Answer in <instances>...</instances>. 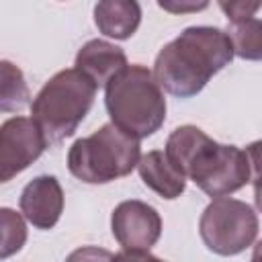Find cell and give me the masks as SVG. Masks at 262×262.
<instances>
[{
	"label": "cell",
	"instance_id": "5bb4252c",
	"mask_svg": "<svg viewBox=\"0 0 262 262\" xmlns=\"http://www.w3.org/2000/svg\"><path fill=\"white\" fill-rule=\"evenodd\" d=\"M227 37L233 47V55L242 59H260L262 57V23L260 18H244L233 20L227 27Z\"/></svg>",
	"mask_w": 262,
	"mask_h": 262
},
{
	"label": "cell",
	"instance_id": "4fadbf2b",
	"mask_svg": "<svg viewBox=\"0 0 262 262\" xmlns=\"http://www.w3.org/2000/svg\"><path fill=\"white\" fill-rule=\"evenodd\" d=\"M29 100L31 92L23 70L8 59H0V113H18Z\"/></svg>",
	"mask_w": 262,
	"mask_h": 262
},
{
	"label": "cell",
	"instance_id": "e0dca14e",
	"mask_svg": "<svg viewBox=\"0 0 262 262\" xmlns=\"http://www.w3.org/2000/svg\"><path fill=\"white\" fill-rule=\"evenodd\" d=\"M66 262H113V252L98 246H82L76 248Z\"/></svg>",
	"mask_w": 262,
	"mask_h": 262
},
{
	"label": "cell",
	"instance_id": "277c9868",
	"mask_svg": "<svg viewBox=\"0 0 262 262\" xmlns=\"http://www.w3.org/2000/svg\"><path fill=\"white\" fill-rule=\"evenodd\" d=\"M96 86L76 68L53 74L31 102V119L47 147L72 137L94 104Z\"/></svg>",
	"mask_w": 262,
	"mask_h": 262
},
{
	"label": "cell",
	"instance_id": "2e32d148",
	"mask_svg": "<svg viewBox=\"0 0 262 262\" xmlns=\"http://www.w3.org/2000/svg\"><path fill=\"white\" fill-rule=\"evenodd\" d=\"M219 8L227 14V20H244L252 18L256 10L260 8V2H246V0H233V2H219Z\"/></svg>",
	"mask_w": 262,
	"mask_h": 262
},
{
	"label": "cell",
	"instance_id": "7a4b0ae2",
	"mask_svg": "<svg viewBox=\"0 0 262 262\" xmlns=\"http://www.w3.org/2000/svg\"><path fill=\"white\" fill-rule=\"evenodd\" d=\"M233 47L223 29L188 27L176 39L166 43L154 61V80L168 94L190 98L199 94L207 82L229 66Z\"/></svg>",
	"mask_w": 262,
	"mask_h": 262
},
{
	"label": "cell",
	"instance_id": "d6986e66",
	"mask_svg": "<svg viewBox=\"0 0 262 262\" xmlns=\"http://www.w3.org/2000/svg\"><path fill=\"white\" fill-rule=\"evenodd\" d=\"M160 8L170 10V12H188V10H203L209 4L207 2H158Z\"/></svg>",
	"mask_w": 262,
	"mask_h": 262
},
{
	"label": "cell",
	"instance_id": "5b68a950",
	"mask_svg": "<svg viewBox=\"0 0 262 262\" xmlns=\"http://www.w3.org/2000/svg\"><path fill=\"white\" fill-rule=\"evenodd\" d=\"M141 158L139 139L104 123L88 137H80L68 151V170L86 184H106L137 168Z\"/></svg>",
	"mask_w": 262,
	"mask_h": 262
},
{
	"label": "cell",
	"instance_id": "ac0fdd59",
	"mask_svg": "<svg viewBox=\"0 0 262 262\" xmlns=\"http://www.w3.org/2000/svg\"><path fill=\"white\" fill-rule=\"evenodd\" d=\"M113 262H164L162 258L149 254V252H131L123 250L119 254H113Z\"/></svg>",
	"mask_w": 262,
	"mask_h": 262
},
{
	"label": "cell",
	"instance_id": "9a60e30c",
	"mask_svg": "<svg viewBox=\"0 0 262 262\" xmlns=\"http://www.w3.org/2000/svg\"><path fill=\"white\" fill-rule=\"evenodd\" d=\"M27 223L20 213L10 207H0V260H6L27 244Z\"/></svg>",
	"mask_w": 262,
	"mask_h": 262
},
{
	"label": "cell",
	"instance_id": "ba28073f",
	"mask_svg": "<svg viewBox=\"0 0 262 262\" xmlns=\"http://www.w3.org/2000/svg\"><path fill=\"white\" fill-rule=\"evenodd\" d=\"M111 231L123 250L149 252L162 235V217L143 201H123L111 215Z\"/></svg>",
	"mask_w": 262,
	"mask_h": 262
},
{
	"label": "cell",
	"instance_id": "7c38bea8",
	"mask_svg": "<svg viewBox=\"0 0 262 262\" xmlns=\"http://www.w3.org/2000/svg\"><path fill=\"white\" fill-rule=\"evenodd\" d=\"M141 23V6L135 0H102L94 6V25L111 39H129Z\"/></svg>",
	"mask_w": 262,
	"mask_h": 262
},
{
	"label": "cell",
	"instance_id": "9c48e42d",
	"mask_svg": "<svg viewBox=\"0 0 262 262\" xmlns=\"http://www.w3.org/2000/svg\"><path fill=\"white\" fill-rule=\"evenodd\" d=\"M20 215L37 229H51L63 213V190L55 176L33 178L18 199Z\"/></svg>",
	"mask_w": 262,
	"mask_h": 262
},
{
	"label": "cell",
	"instance_id": "8fae6325",
	"mask_svg": "<svg viewBox=\"0 0 262 262\" xmlns=\"http://www.w3.org/2000/svg\"><path fill=\"white\" fill-rule=\"evenodd\" d=\"M139 176L147 188H151L162 199H178L186 188V178L170 164L162 149H151L137 162Z\"/></svg>",
	"mask_w": 262,
	"mask_h": 262
},
{
	"label": "cell",
	"instance_id": "3957f363",
	"mask_svg": "<svg viewBox=\"0 0 262 262\" xmlns=\"http://www.w3.org/2000/svg\"><path fill=\"white\" fill-rule=\"evenodd\" d=\"M104 104L111 123L123 133L143 139L166 121V98L151 70L141 63L127 66L104 86Z\"/></svg>",
	"mask_w": 262,
	"mask_h": 262
},
{
	"label": "cell",
	"instance_id": "30bf717a",
	"mask_svg": "<svg viewBox=\"0 0 262 262\" xmlns=\"http://www.w3.org/2000/svg\"><path fill=\"white\" fill-rule=\"evenodd\" d=\"M127 55L121 47L104 39H90L76 53L74 68L82 72L96 88H104L111 78H115L121 70H125Z\"/></svg>",
	"mask_w": 262,
	"mask_h": 262
},
{
	"label": "cell",
	"instance_id": "6da1fadb",
	"mask_svg": "<svg viewBox=\"0 0 262 262\" xmlns=\"http://www.w3.org/2000/svg\"><path fill=\"white\" fill-rule=\"evenodd\" d=\"M170 164L190 178L205 194L229 196L252 180L254 160L237 145H225L211 139L194 125L176 127L164 147Z\"/></svg>",
	"mask_w": 262,
	"mask_h": 262
},
{
	"label": "cell",
	"instance_id": "52a82bcc",
	"mask_svg": "<svg viewBox=\"0 0 262 262\" xmlns=\"http://www.w3.org/2000/svg\"><path fill=\"white\" fill-rule=\"evenodd\" d=\"M47 143L31 117H10L0 125V184L27 170Z\"/></svg>",
	"mask_w": 262,
	"mask_h": 262
},
{
	"label": "cell",
	"instance_id": "8992f818",
	"mask_svg": "<svg viewBox=\"0 0 262 262\" xmlns=\"http://www.w3.org/2000/svg\"><path fill=\"white\" fill-rule=\"evenodd\" d=\"M199 233L213 254H242L258 237V213L239 199H213L199 219Z\"/></svg>",
	"mask_w": 262,
	"mask_h": 262
}]
</instances>
